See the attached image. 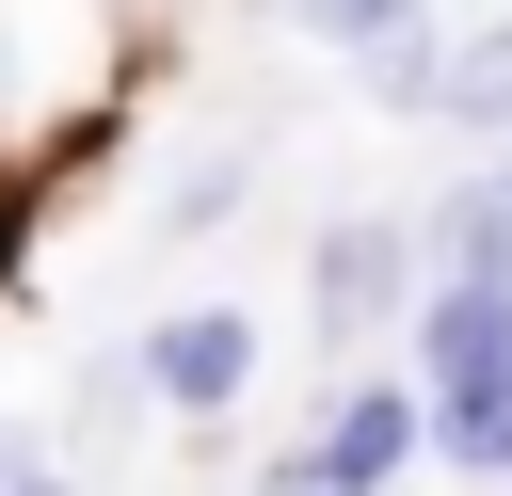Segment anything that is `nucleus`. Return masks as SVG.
I'll use <instances>...</instances> for the list:
<instances>
[{"label": "nucleus", "instance_id": "8", "mask_svg": "<svg viewBox=\"0 0 512 496\" xmlns=\"http://www.w3.org/2000/svg\"><path fill=\"white\" fill-rule=\"evenodd\" d=\"M0 496H48V480H0Z\"/></svg>", "mask_w": 512, "mask_h": 496}, {"label": "nucleus", "instance_id": "6", "mask_svg": "<svg viewBox=\"0 0 512 496\" xmlns=\"http://www.w3.org/2000/svg\"><path fill=\"white\" fill-rule=\"evenodd\" d=\"M304 32H336V48H368V32H400V0H288Z\"/></svg>", "mask_w": 512, "mask_h": 496}, {"label": "nucleus", "instance_id": "2", "mask_svg": "<svg viewBox=\"0 0 512 496\" xmlns=\"http://www.w3.org/2000/svg\"><path fill=\"white\" fill-rule=\"evenodd\" d=\"M144 384H160L176 416H224V400L256 384V336H240L224 304H192V320H160V336H144Z\"/></svg>", "mask_w": 512, "mask_h": 496}, {"label": "nucleus", "instance_id": "5", "mask_svg": "<svg viewBox=\"0 0 512 496\" xmlns=\"http://www.w3.org/2000/svg\"><path fill=\"white\" fill-rule=\"evenodd\" d=\"M448 240H464V272H496V288H512V176H480V192H464V224H448Z\"/></svg>", "mask_w": 512, "mask_h": 496}, {"label": "nucleus", "instance_id": "7", "mask_svg": "<svg viewBox=\"0 0 512 496\" xmlns=\"http://www.w3.org/2000/svg\"><path fill=\"white\" fill-rule=\"evenodd\" d=\"M0 128H16V32H0Z\"/></svg>", "mask_w": 512, "mask_h": 496}, {"label": "nucleus", "instance_id": "9", "mask_svg": "<svg viewBox=\"0 0 512 496\" xmlns=\"http://www.w3.org/2000/svg\"><path fill=\"white\" fill-rule=\"evenodd\" d=\"M0 480H16V448H0Z\"/></svg>", "mask_w": 512, "mask_h": 496}, {"label": "nucleus", "instance_id": "3", "mask_svg": "<svg viewBox=\"0 0 512 496\" xmlns=\"http://www.w3.org/2000/svg\"><path fill=\"white\" fill-rule=\"evenodd\" d=\"M384 304H400V240L384 224H336L320 240V320H384Z\"/></svg>", "mask_w": 512, "mask_h": 496}, {"label": "nucleus", "instance_id": "1", "mask_svg": "<svg viewBox=\"0 0 512 496\" xmlns=\"http://www.w3.org/2000/svg\"><path fill=\"white\" fill-rule=\"evenodd\" d=\"M432 368H448V416H496V400H512V288H496V272H464V288L432 304Z\"/></svg>", "mask_w": 512, "mask_h": 496}, {"label": "nucleus", "instance_id": "4", "mask_svg": "<svg viewBox=\"0 0 512 496\" xmlns=\"http://www.w3.org/2000/svg\"><path fill=\"white\" fill-rule=\"evenodd\" d=\"M432 112H448V128H512V16L448 48V80H432Z\"/></svg>", "mask_w": 512, "mask_h": 496}]
</instances>
